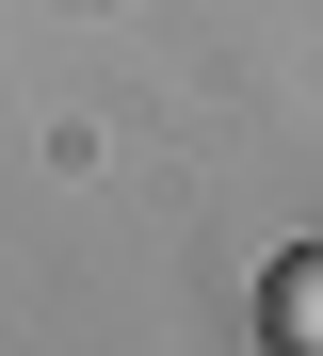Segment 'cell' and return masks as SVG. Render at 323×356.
<instances>
[{"instance_id":"cell-1","label":"cell","mask_w":323,"mask_h":356,"mask_svg":"<svg viewBox=\"0 0 323 356\" xmlns=\"http://www.w3.org/2000/svg\"><path fill=\"white\" fill-rule=\"evenodd\" d=\"M258 340H275V356H323V243H291L275 275H258Z\"/></svg>"}]
</instances>
